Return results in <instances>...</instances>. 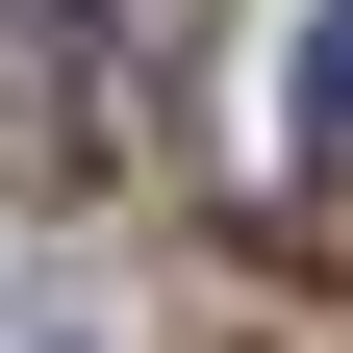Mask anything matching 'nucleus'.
<instances>
[{
  "label": "nucleus",
  "mask_w": 353,
  "mask_h": 353,
  "mask_svg": "<svg viewBox=\"0 0 353 353\" xmlns=\"http://www.w3.org/2000/svg\"><path fill=\"white\" fill-rule=\"evenodd\" d=\"M278 101H303V176L353 202V0H303V76H278Z\"/></svg>",
  "instance_id": "nucleus-2"
},
{
  "label": "nucleus",
  "mask_w": 353,
  "mask_h": 353,
  "mask_svg": "<svg viewBox=\"0 0 353 353\" xmlns=\"http://www.w3.org/2000/svg\"><path fill=\"white\" fill-rule=\"evenodd\" d=\"M0 353H126V328H101V303H0Z\"/></svg>",
  "instance_id": "nucleus-3"
},
{
  "label": "nucleus",
  "mask_w": 353,
  "mask_h": 353,
  "mask_svg": "<svg viewBox=\"0 0 353 353\" xmlns=\"http://www.w3.org/2000/svg\"><path fill=\"white\" fill-rule=\"evenodd\" d=\"M51 176H101V26L0 0V202H51Z\"/></svg>",
  "instance_id": "nucleus-1"
}]
</instances>
